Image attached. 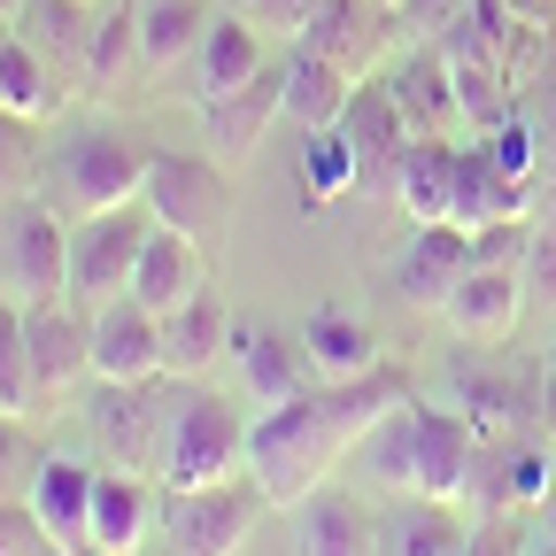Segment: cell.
Returning a JSON list of instances; mask_svg holds the SVG:
<instances>
[{
  "label": "cell",
  "instance_id": "6da1fadb",
  "mask_svg": "<svg viewBox=\"0 0 556 556\" xmlns=\"http://www.w3.org/2000/svg\"><path fill=\"white\" fill-rule=\"evenodd\" d=\"M409 402L402 371H364V379H340V387H309L294 402L263 409L248 426V479L270 510H302L317 486H332V471L371 441L379 417H394Z\"/></svg>",
  "mask_w": 556,
  "mask_h": 556
},
{
  "label": "cell",
  "instance_id": "7a4b0ae2",
  "mask_svg": "<svg viewBox=\"0 0 556 556\" xmlns=\"http://www.w3.org/2000/svg\"><path fill=\"white\" fill-rule=\"evenodd\" d=\"M248 471V417L217 394H178L170 402V441H163V486H225Z\"/></svg>",
  "mask_w": 556,
  "mask_h": 556
},
{
  "label": "cell",
  "instance_id": "3957f363",
  "mask_svg": "<svg viewBox=\"0 0 556 556\" xmlns=\"http://www.w3.org/2000/svg\"><path fill=\"white\" fill-rule=\"evenodd\" d=\"M0 294L16 309L70 302V225L31 193L0 208Z\"/></svg>",
  "mask_w": 556,
  "mask_h": 556
},
{
  "label": "cell",
  "instance_id": "277c9868",
  "mask_svg": "<svg viewBox=\"0 0 556 556\" xmlns=\"http://www.w3.org/2000/svg\"><path fill=\"white\" fill-rule=\"evenodd\" d=\"M148 208H93V217L70 225V302L86 317L124 302L131 294V270H139V248H148Z\"/></svg>",
  "mask_w": 556,
  "mask_h": 556
},
{
  "label": "cell",
  "instance_id": "5b68a950",
  "mask_svg": "<svg viewBox=\"0 0 556 556\" xmlns=\"http://www.w3.org/2000/svg\"><path fill=\"white\" fill-rule=\"evenodd\" d=\"M148 217L208 248L232 225V163H217L208 148L201 155L193 148H163L148 163Z\"/></svg>",
  "mask_w": 556,
  "mask_h": 556
},
{
  "label": "cell",
  "instance_id": "8992f818",
  "mask_svg": "<svg viewBox=\"0 0 556 556\" xmlns=\"http://www.w3.org/2000/svg\"><path fill=\"white\" fill-rule=\"evenodd\" d=\"M148 148L124 131H78L70 148L54 155V178H62V201L78 208V217H93V208H131V201H148Z\"/></svg>",
  "mask_w": 556,
  "mask_h": 556
},
{
  "label": "cell",
  "instance_id": "52a82bcc",
  "mask_svg": "<svg viewBox=\"0 0 556 556\" xmlns=\"http://www.w3.org/2000/svg\"><path fill=\"white\" fill-rule=\"evenodd\" d=\"M255 510H270L255 495V479H225V486H163V533L170 556H240Z\"/></svg>",
  "mask_w": 556,
  "mask_h": 556
},
{
  "label": "cell",
  "instance_id": "ba28073f",
  "mask_svg": "<svg viewBox=\"0 0 556 556\" xmlns=\"http://www.w3.org/2000/svg\"><path fill=\"white\" fill-rule=\"evenodd\" d=\"M409 495L426 503H471V464H479V433L464 426V409H433L409 402Z\"/></svg>",
  "mask_w": 556,
  "mask_h": 556
},
{
  "label": "cell",
  "instance_id": "9c48e42d",
  "mask_svg": "<svg viewBox=\"0 0 556 556\" xmlns=\"http://www.w3.org/2000/svg\"><path fill=\"white\" fill-rule=\"evenodd\" d=\"M24 348H31V379L39 402H70L93 387V317L78 302H39L24 309Z\"/></svg>",
  "mask_w": 556,
  "mask_h": 556
},
{
  "label": "cell",
  "instance_id": "30bf717a",
  "mask_svg": "<svg viewBox=\"0 0 556 556\" xmlns=\"http://www.w3.org/2000/svg\"><path fill=\"white\" fill-rule=\"evenodd\" d=\"M163 441H170V409H155V387H101L93 379V448L116 471H163Z\"/></svg>",
  "mask_w": 556,
  "mask_h": 556
},
{
  "label": "cell",
  "instance_id": "8fae6325",
  "mask_svg": "<svg viewBox=\"0 0 556 556\" xmlns=\"http://www.w3.org/2000/svg\"><path fill=\"white\" fill-rule=\"evenodd\" d=\"M340 131H348V148H356V163H364V193L394 201V178H402V155H409V116H402L394 86L364 78L356 101L340 109Z\"/></svg>",
  "mask_w": 556,
  "mask_h": 556
},
{
  "label": "cell",
  "instance_id": "7c38bea8",
  "mask_svg": "<svg viewBox=\"0 0 556 556\" xmlns=\"http://www.w3.org/2000/svg\"><path fill=\"white\" fill-rule=\"evenodd\" d=\"M526 270L518 263H471L464 278H456V294L441 302V317H448V332L456 340H471V348H503L510 332H518V317H526Z\"/></svg>",
  "mask_w": 556,
  "mask_h": 556
},
{
  "label": "cell",
  "instance_id": "4fadbf2b",
  "mask_svg": "<svg viewBox=\"0 0 556 556\" xmlns=\"http://www.w3.org/2000/svg\"><path fill=\"white\" fill-rule=\"evenodd\" d=\"M93 379L101 387H155L163 371V317L148 302H109L93 309Z\"/></svg>",
  "mask_w": 556,
  "mask_h": 556
},
{
  "label": "cell",
  "instance_id": "5bb4252c",
  "mask_svg": "<svg viewBox=\"0 0 556 556\" xmlns=\"http://www.w3.org/2000/svg\"><path fill=\"white\" fill-rule=\"evenodd\" d=\"M556 486V448L548 441H526V433H503V441H479V464H471V503L479 510H541Z\"/></svg>",
  "mask_w": 556,
  "mask_h": 556
},
{
  "label": "cell",
  "instance_id": "9a60e30c",
  "mask_svg": "<svg viewBox=\"0 0 556 556\" xmlns=\"http://www.w3.org/2000/svg\"><path fill=\"white\" fill-rule=\"evenodd\" d=\"M287 116V78H248V86H232V93H217V101H201V139H208V155L217 163H255L263 155V139H270V124Z\"/></svg>",
  "mask_w": 556,
  "mask_h": 556
},
{
  "label": "cell",
  "instance_id": "2e32d148",
  "mask_svg": "<svg viewBox=\"0 0 556 556\" xmlns=\"http://www.w3.org/2000/svg\"><path fill=\"white\" fill-rule=\"evenodd\" d=\"M24 503H31V518L47 526V541L62 556H101L93 548V464L86 456H39Z\"/></svg>",
  "mask_w": 556,
  "mask_h": 556
},
{
  "label": "cell",
  "instance_id": "e0dca14e",
  "mask_svg": "<svg viewBox=\"0 0 556 556\" xmlns=\"http://www.w3.org/2000/svg\"><path fill=\"white\" fill-rule=\"evenodd\" d=\"M294 47H317L340 70H356V78H379V62L394 47V9L387 0H317V16Z\"/></svg>",
  "mask_w": 556,
  "mask_h": 556
},
{
  "label": "cell",
  "instance_id": "ac0fdd59",
  "mask_svg": "<svg viewBox=\"0 0 556 556\" xmlns=\"http://www.w3.org/2000/svg\"><path fill=\"white\" fill-rule=\"evenodd\" d=\"M163 479H139L116 464H93V548L101 556H139L148 533L163 526Z\"/></svg>",
  "mask_w": 556,
  "mask_h": 556
},
{
  "label": "cell",
  "instance_id": "d6986e66",
  "mask_svg": "<svg viewBox=\"0 0 556 556\" xmlns=\"http://www.w3.org/2000/svg\"><path fill=\"white\" fill-rule=\"evenodd\" d=\"M387 86L409 116V139H456L464 109H456V70L441 47H402V62L387 70Z\"/></svg>",
  "mask_w": 556,
  "mask_h": 556
},
{
  "label": "cell",
  "instance_id": "ffe728a7",
  "mask_svg": "<svg viewBox=\"0 0 556 556\" xmlns=\"http://www.w3.org/2000/svg\"><path fill=\"white\" fill-rule=\"evenodd\" d=\"M232 309H225V294L217 287H201L193 302H178L170 317H163V371L170 379H208L217 371V356H232Z\"/></svg>",
  "mask_w": 556,
  "mask_h": 556
},
{
  "label": "cell",
  "instance_id": "44dd1931",
  "mask_svg": "<svg viewBox=\"0 0 556 556\" xmlns=\"http://www.w3.org/2000/svg\"><path fill=\"white\" fill-rule=\"evenodd\" d=\"M464 270H471V232L464 225H417L409 248L394 255V287H402L409 309H441Z\"/></svg>",
  "mask_w": 556,
  "mask_h": 556
},
{
  "label": "cell",
  "instance_id": "7402d4cb",
  "mask_svg": "<svg viewBox=\"0 0 556 556\" xmlns=\"http://www.w3.org/2000/svg\"><path fill=\"white\" fill-rule=\"evenodd\" d=\"M232 364H240V387H248L255 409H278V402H294V394L317 387V371L302 356V332H270V325L232 332Z\"/></svg>",
  "mask_w": 556,
  "mask_h": 556
},
{
  "label": "cell",
  "instance_id": "603a6c76",
  "mask_svg": "<svg viewBox=\"0 0 556 556\" xmlns=\"http://www.w3.org/2000/svg\"><path fill=\"white\" fill-rule=\"evenodd\" d=\"M201 287H208V255H201V240L155 225L148 248H139V270H131V302H148L155 317H170V309L193 302Z\"/></svg>",
  "mask_w": 556,
  "mask_h": 556
},
{
  "label": "cell",
  "instance_id": "cb8c5ba5",
  "mask_svg": "<svg viewBox=\"0 0 556 556\" xmlns=\"http://www.w3.org/2000/svg\"><path fill=\"white\" fill-rule=\"evenodd\" d=\"M503 217H526V186L495 163L486 139H464L456 148V208H448V225L479 232V225H503Z\"/></svg>",
  "mask_w": 556,
  "mask_h": 556
},
{
  "label": "cell",
  "instance_id": "d4e9b609",
  "mask_svg": "<svg viewBox=\"0 0 556 556\" xmlns=\"http://www.w3.org/2000/svg\"><path fill=\"white\" fill-rule=\"evenodd\" d=\"M302 356H309L317 387H340V379L379 371V332L356 309H309L302 317Z\"/></svg>",
  "mask_w": 556,
  "mask_h": 556
},
{
  "label": "cell",
  "instance_id": "484cf974",
  "mask_svg": "<svg viewBox=\"0 0 556 556\" xmlns=\"http://www.w3.org/2000/svg\"><path fill=\"white\" fill-rule=\"evenodd\" d=\"M16 31H24V47L54 70L62 86H86V31H93L86 0H24Z\"/></svg>",
  "mask_w": 556,
  "mask_h": 556
},
{
  "label": "cell",
  "instance_id": "4316f807",
  "mask_svg": "<svg viewBox=\"0 0 556 556\" xmlns=\"http://www.w3.org/2000/svg\"><path fill=\"white\" fill-rule=\"evenodd\" d=\"M278 78H287V116H294L302 131H332V124H340V109L356 101V86H364L356 70H340V62H332V54H317V47H294Z\"/></svg>",
  "mask_w": 556,
  "mask_h": 556
},
{
  "label": "cell",
  "instance_id": "83f0119b",
  "mask_svg": "<svg viewBox=\"0 0 556 556\" xmlns=\"http://www.w3.org/2000/svg\"><path fill=\"white\" fill-rule=\"evenodd\" d=\"M456 409H464V426L479 433V441H503V433H518L526 417L541 409V387L533 394H518V371H486V364H456Z\"/></svg>",
  "mask_w": 556,
  "mask_h": 556
},
{
  "label": "cell",
  "instance_id": "f1b7e54d",
  "mask_svg": "<svg viewBox=\"0 0 556 556\" xmlns=\"http://www.w3.org/2000/svg\"><path fill=\"white\" fill-rule=\"evenodd\" d=\"M456 148L464 139H409L402 178H394V201H402L409 225H448V208H456Z\"/></svg>",
  "mask_w": 556,
  "mask_h": 556
},
{
  "label": "cell",
  "instance_id": "f546056e",
  "mask_svg": "<svg viewBox=\"0 0 556 556\" xmlns=\"http://www.w3.org/2000/svg\"><path fill=\"white\" fill-rule=\"evenodd\" d=\"M208 0H139V78H170V70L201 47Z\"/></svg>",
  "mask_w": 556,
  "mask_h": 556
},
{
  "label": "cell",
  "instance_id": "4dcf8cb0",
  "mask_svg": "<svg viewBox=\"0 0 556 556\" xmlns=\"http://www.w3.org/2000/svg\"><path fill=\"white\" fill-rule=\"evenodd\" d=\"M193 62H201V101H217V93H232V86H248V78H263V31L232 9V16H208V31H201V47H193Z\"/></svg>",
  "mask_w": 556,
  "mask_h": 556
},
{
  "label": "cell",
  "instance_id": "1f68e13d",
  "mask_svg": "<svg viewBox=\"0 0 556 556\" xmlns=\"http://www.w3.org/2000/svg\"><path fill=\"white\" fill-rule=\"evenodd\" d=\"M139 78V0H101L86 31V93H116Z\"/></svg>",
  "mask_w": 556,
  "mask_h": 556
},
{
  "label": "cell",
  "instance_id": "d6a6232c",
  "mask_svg": "<svg viewBox=\"0 0 556 556\" xmlns=\"http://www.w3.org/2000/svg\"><path fill=\"white\" fill-rule=\"evenodd\" d=\"M302 518V556H379V526L348 503V495H332V486H317V495L294 510Z\"/></svg>",
  "mask_w": 556,
  "mask_h": 556
},
{
  "label": "cell",
  "instance_id": "836d02e7",
  "mask_svg": "<svg viewBox=\"0 0 556 556\" xmlns=\"http://www.w3.org/2000/svg\"><path fill=\"white\" fill-rule=\"evenodd\" d=\"M379 556H464L456 503H426V495H409V510H394V518L379 526Z\"/></svg>",
  "mask_w": 556,
  "mask_h": 556
},
{
  "label": "cell",
  "instance_id": "e575fe53",
  "mask_svg": "<svg viewBox=\"0 0 556 556\" xmlns=\"http://www.w3.org/2000/svg\"><path fill=\"white\" fill-rule=\"evenodd\" d=\"M302 193L309 201H348V193H364V163L356 148H348V131H302Z\"/></svg>",
  "mask_w": 556,
  "mask_h": 556
},
{
  "label": "cell",
  "instance_id": "d590c367",
  "mask_svg": "<svg viewBox=\"0 0 556 556\" xmlns=\"http://www.w3.org/2000/svg\"><path fill=\"white\" fill-rule=\"evenodd\" d=\"M62 78H54V70L24 47V31H16V47H9V70H0V109H9V116H24V124H47L54 109H62Z\"/></svg>",
  "mask_w": 556,
  "mask_h": 556
},
{
  "label": "cell",
  "instance_id": "8d00e7d4",
  "mask_svg": "<svg viewBox=\"0 0 556 556\" xmlns=\"http://www.w3.org/2000/svg\"><path fill=\"white\" fill-rule=\"evenodd\" d=\"M39 379H31V348H24V309L0 294V417H31Z\"/></svg>",
  "mask_w": 556,
  "mask_h": 556
},
{
  "label": "cell",
  "instance_id": "74e56055",
  "mask_svg": "<svg viewBox=\"0 0 556 556\" xmlns=\"http://www.w3.org/2000/svg\"><path fill=\"white\" fill-rule=\"evenodd\" d=\"M409 441H417V426H409V402H402L394 417H379L371 441L356 448V456H371V479L394 486V495H409Z\"/></svg>",
  "mask_w": 556,
  "mask_h": 556
},
{
  "label": "cell",
  "instance_id": "f35d334b",
  "mask_svg": "<svg viewBox=\"0 0 556 556\" xmlns=\"http://www.w3.org/2000/svg\"><path fill=\"white\" fill-rule=\"evenodd\" d=\"M31 178H39V124H24V116L0 109V208L24 201Z\"/></svg>",
  "mask_w": 556,
  "mask_h": 556
},
{
  "label": "cell",
  "instance_id": "ab89813d",
  "mask_svg": "<svg viewBox=\"0 0 556 556\" xmlns=\"http://www.w3.org/2000/svg\"><path fill=\"white\" fill-rule=\"evenodd\" d=\"M471 9H479V0H402V9H394V31H402L409 47H441Z\"/></svg>",
  "mask_w": 556,
  "mask_h": 556
},
{
  "label": "cell",
  "instance_id": "60d3db41",
  "mask_svg": "<svg viewBox=\"0 0 556 556\" xmlns=\"http://www.w3.org/2000/svg\"><path fill=\"white\" fill-rule=\"evenodd\" d=\"M533 533L518 526V510H479V526L464 533V556H526Z\"/></svg>",
  "mask_w": 556,
  "mask_h": 556
},
{
  "label": "cell",
  "instance_id": "b9f144b4",
  "mask_svg": "<svg viewBox=\"0 0 556 556\" xmlns=\"http://www.w3.org/2000/svg\"><path fill=\"white\" fill-rule=\"evenodd\" d=\"M31 471H39V456L24 441V417H0V495L24 503L31 495Z\"/></svg>",
  "mask_w": 556,
  "mask_h": 556
},
{
  "label": "cell",
  "instance_id": "7bdbcfd3",
  "mask_svg": "<svg viewBox=\"0 0 556 556\" xmlns=\"http://www.w3.org/2000/svg\"><path fill=\"white\" fill-rule=\"evenodd\" d=\"M0 556H62V548L47 541V526L31 518V503H9V495H0Z\"/></svg>",
  "mask_w": 556,
  "mask_h": 556
},
{
  "label": "cell",
  "instance_id": "ee69618b",
  "mask_svg": "<svg viewBox=\"0 0 556 556\" xmlns=\"http://www.w3.org/2000/svg\"><path fill=\"white\" fill-rule=\"evenodd\" d=\"M240 16L255 31H278V39H302L309 16H317V0H240Z\"/></svg>",
  "mask_w": 556,
  "mask_h": 556
},
{
  "label": "cell",
  "instance_id": "f6af8a7d",
  "mask_svg": "<svg viewBox=\"0 0 556 556\" xmlns=\"http://www.w3.org/2000/svg\"><path fill=\"white\" fill-rule=\"evenodd\" d=\"M533 426H541V441L556 448V364H541V409H533Z\"/></svg>",
  "mask_w": 556,
  "mask_h": 556
},
{
  "label": "cell",
  "instance_id": "bcb514c9",
  "mask_svg": "<svg viewBox=\"0 0 556 556\" xmlns=\"http://www.w3.org/2000/svg\"><path fill=\"white\" fill-rule=\"evenodd\" d=\"M533 518H541V533H548V541H556V486H548V503H541V510H533Z\"/></svg>",
  "mask_w": 556,
  "mask_h": 556
},
{
  "label": "cell",
  "instance_id": "7dc6e473",
  "mask_svg": "<svg viewBox=\"0 0 556 556\" xmlns=\"http://www.w3.org/2000/svg\"><path fill=\"white\" fill-rule=\"evenodd\" d=\"M9 47H16V24H0V70H9Z\"/></svg>",
  "mask_w": 556,
  "mask_h": 556
},
{
  "label": "cell",
  "instance_id": "c3c4849f",
  "mask_svg": "<svg viewBox=\"0 0 556 556\" xmlns=\"http://www.w3.org/2000/svg\"><path fill=\"white\" fill-rule=\"evenodd\" d=\"M24 16V0H0V24H16Z\"/></svg>",
  "mask_w": 556,
  "mask_h": 556
},
{
  "label": "cell",
  "instance_id": "681fc988",
  "mask_svg": "<svg viewBox=\"0 0 556 556\" xmlns=\"http://www.w3.org/2000/svg\"><path fill=\"white\" fill-rule=\"evenodd\" d=\"M526 556H556V541H548V533H541V541H533V548H526Z\"/></svg>",
  "mask_w": 556,
  "mask_h": 556
},
{
  "label": "cell",
  "instance_id": "f907efd6",
  "mask_svg": "<svg viewBox=\"0 0 556 556\" xmlns=\"http://www.w3.org/2000/svg\"><path fill=\"white\" fill-rule=\"evenodd\" d=\"M86 9H101V0H86Z\"/></svg>",
  "mask_w": 556,
  "mask_h": 556
},
{
  "label": "cell",
  "instance_id": "816d5d0a",
  "mask_svg": "<svg viewBox=\"0 0 556 556\" xmlns=\"http://www.w3.org/2000/svg\"><path fill=\"white\" fill-rule=\"evenodd\" d=\"M387 9H402V0H387Z\"/></svg>",
  "mask_w": 556,
  "mask_h": 556
},
{
  "label": "cell",
  "instance_id": "f5cc1de1",
  "mask_svg": "<svg viewBox=\"0 0 556 556\" xmlns=\"http://www.w3.org/2000/svg\"><path fill=\"white\" fill-rule=\"evenodd\" d=\"M548 364H556V348H548Z\"/></svg>",
  "mask_w": 556,
  "mask_h": 556
}]
</instances>
